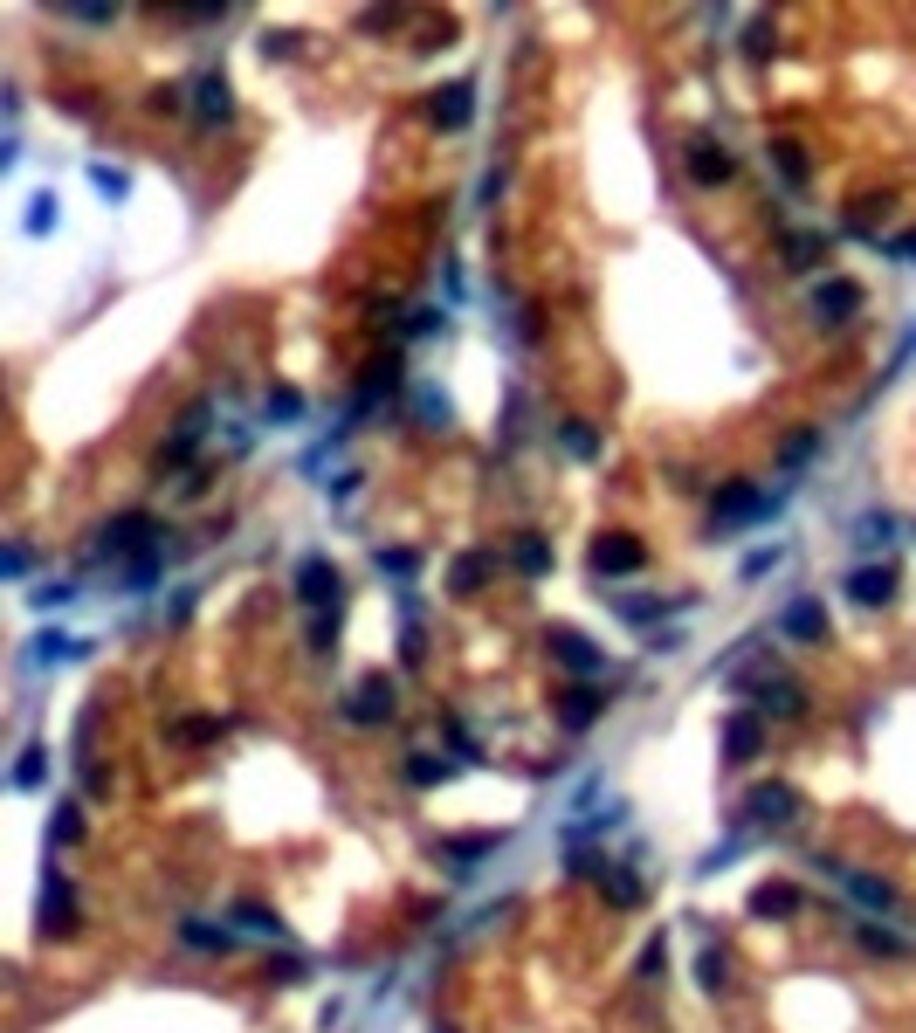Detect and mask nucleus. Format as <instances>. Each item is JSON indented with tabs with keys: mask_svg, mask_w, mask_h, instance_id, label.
<instances>
[{
	"mask_svg": "<svg viewBox=\"0 0 916 1033\" xmlns=\"http://www.w3.org/2000/svg\"><path fill=\"white\" fill-rule=\"evenodd\" d=\"M379 572H414V551H379Z\"/></svg>",
	"mask_w": 916,
	"mask_h": 1033,
	"instance_id": "obj_36",
	"label": "nucleus"
},
{
	"mask_svg": "<svg viewBox=\"0 0 916 1033\" xmlns=\"http://www.w3.org/2000/svg\"><path fill=\"white\" fill-rule=\"evenodd\" d=\"M90 186H97V193H111V200H124V193H131V180H124V173H111V166H90Z\"/></svg>",
	"mask_w": 916,
	"mask_h": 1033,
	"instance_id": "obj_33",
	"label": "nucleus"
},
{
	"mask_svg": "<svg viewBox=\"0 0 916 1033\" xmlns=\"http://www.w3.org/2000/svg\"><path fill=\"white\" fill-rule=\"evenodd\" d=\"M744 813H751L758 827H786V820H793V813H799V792H793V786H758V792H751V806H744Z\"/></svg>",
	"mask_w": 916,
	"mask_h": 1033,
	"instance_id": "obj_3",
	"label": "nucleus"
},
{
	"mask_svg": "<svg viewBox=\"0 0 916 1033\" xmlns=\"http://www.w3.org/2000/svg\"><path fill=\"white\" fill-rule=\"evenodd\" d=\"M193 97H200L193 111H200L207 124H214V118H228V76H200V83H193Z\"/></svg>",
	"mask_w": 916,
	"mask_h": 1033,
	"instance_id": "obj_14",
	"label": "nucleus"
},
{
	"mask_svg": "<svg viewBox=\"0 0 916 1033\" xmlns=\"http://www.w3.org/2000/svg\"><path fill=\"white\" fill-rule=\"evenodd\" d=\"M545 648H551V655H558V662H565L572 675H600V669H607V655H600L593 641H579L572 627H558V634H551Z\"/></svg>",
	"mask_w": 916,
	"mask_h": 1033,
	"instance_id": "obj_2",
	"label": "nucleus"
},
{
	"mask_svg": "<svg viewBox=\"0 0 916 1033\" xmlns=\"http://www.w3.org/2000/svg\"><path fill=\"white\" fill-rule=\"evenodd\" d=\"M717 517H724V524H758V517H772V496L731 483V489H717Z\"/></svg>",
	"mask_w": 916,
	"mask_h": 1033,
	"instance_id": "obj_1",
	"label": "nucleus"
},
{
	"mask_svg": "<svg viewBox=\"0 0 916 1033\" xmlns=\"http://www.w3.org/2000/svg\"><path fill=\"white\" fill-rule=\"evenodd\" d=\"M786 255H793V269H813V262L827 255V235H793V242H786Z\"/></svg>",
	"mask_w": 916,
	"mask_h": 1033,
	"instance_id": "obj_23",
	"label": "nucleus"
},
{
	"mask_svg": "<svg viewBox=\"0 0 916 1033\" xmlns=\"http://www.w3.org/2000/svg\"><path fill=\"white\" fill-rule=\"evenodd\" d=\"M600 889L613 896V910H634V903H641V882H634V875H620L613 861H607V875H600Z\"/></svg>",
	"mask_w": 916,
	"mask_h": 1033,
	"instance_id": "obj_19",
	"label": "nucleus"
},
{
	"mask_svg": "<svg viewBox=\"0 0 916 1033\" xmlns=\"http://www.w3.org/2000/svg\"><path fill=\"white\" fill-rule=\"evenodd\" d=\"M56 228V193H35L28 200V235H49Z\"/></svg>",
	"mask_w": 916,
	"mask_h": 1033,
	"instance_id": "obj_26",
	"label": "nucleus"
},
{
	"mask_svg": "<svg viewBox=\"0 0 916 1033\" xmlns=\"http://www.w3.org/2000/svg\"><path fill=\"white\" fill-rule=\"evenodd\" d=\"M345 717H352V724H379V717H393V689H386V682H366V689L345 703Z\"/></svg>",
	"mask_w": 916,
	"mask_h": 1033,
	"instance_id": "obj_9",
	"label": "nucleus"
},
{
	"mask_svg": "<svg viewBox=\"0 0 916 1033\" xmlns=\"http://www.w3.org/2000/svg\"><path fill=\"white\" fill-rule=\"evenodd\" d=\"M772 166H779V173H786V180H806V159H799V145H793V138H779V145H772Z\"/></svg>",
	"mask_w": 916,
	"mask_h": 1033,
	"instance_id": "obj_25",
	"label": "nucleus"
},
{
	"mask_svg": "<svg viewBox=\"0 0 916 1033\" xmlns=\"http://www.w3.org/2000/svg\"><path fill=\"white\" fill-rule=\"evenodd\" d=\"M772 565H779V545H772V551H751V558H744V572H751V579H758V572H772Z\"/></svg>",
	"mask_w": 916,
	"mask_h": 1033,
	"instance_id": "obj_37",
	"label": "nucleus"
},
{
	"mask_svg": "<svg viewBox=\"0 0 916 1033\" xmlns=\"http://www.w3.org/2000/svg\"><path fill=\"white\" fill-rule=\"evenodd\" d=\"M731 173H737V159L724 145H689V180L696 186H724Z\"/></svg>",
	"mask_w": 916,
	"mask_h": 1033,
	"instance_id": "obj_4",
	"label": "nucleus"
},
{
	"mask_svg": "<svg viewBox=\"0 0 916 1033\" xmlns=\"http://www.w3.org/2000/svg\"><path fill=\"white\" fill-rule=\"evenodd\" d=\"M751 910H758V916H793L799 896H793V889H758V903H751Z\"/></svg>",
	"mask_w": 916,
	"mask_h": 1033,
	"instance_id": "obj_27",
	"label": "nucleus"
},
{
	"mask_svg": "<svg viewBox=\"0 0 916 1033\" xmlns=\"http://www.w3.org/2000/svg\"><path fill=\"white\" fill-rule=\"evenodd\" d=\"M428 111H434V124H441V131H462V124H469V111H476V104H469V83H448V90H434Z\"/></svg>",
	"mask_w": 916,
	"mask_h": 1033,
	"instance_id": "obj_8",
	"label": "nucleus"
},
{
	"mask_svg": "<svg viewBox=\"0 0 916 1033\" xmlns=\"http://www.w3.org/2000/svg\"><path fill=\"white\" fill-rule=\"evenodd\" d=\"M848 593H855L861 607H882V600L896 593V572H889V565H861V572H848Z\"/></svg>",
	"mask_w": 916,
	"mask_h": 1033,
	"instance_id": "obj_7",
	"label": "nucleus"
},
{
	"mask_svg": "<svg viewBox=\"0 0 916 1033\" xmlns=\"http://www.w3.org/2000/svg\"><path fill=\"white\" fill-rule=\"evenodd\" d=\"M235 916H242V923L255 930V937H283V923H276L269 910H235Z\"/></svg>",
	"mask_w": 916,
	"mask_h": 1033,
	"instance_id": "obj_34",
	"label": "nucleus"
},
{
	"mask_svg": "<svg viewBox=\"0 0 916 1033\" xmlns=\"http://www.w3.org/2000/svg\"><path fill=\"white\" fill-rule=\"evenodd\" d=\"M841 882H848V896H855V903H868V910H896V889H889V882L855 875V868H841Z\"/></svg>",
	"mask_w": 916,
	"mask_h": 1033,
	"instance_id": "obj_11",
	"label": "nucleus"
},
{
	"mask_svg": "<svg viewBox=\"0 0 916 1033\" xmlns=\"http://www.w3.org/2000/svg\"><path fill=\"white\" fill-rule=\"evenodd\" d=\"M42 772H49V765H42V751H21V765H14V786L35 792V786H42Z\"/></svg>",
	"mask_w": 916,
	"mask_h": 1033,
	"instance_id": "obj_32",
	"label": "nucleus"
},
{
	"mask_svg": "<svg viewBox=\"0 0 916 1033\" xmlns=\"http://www.w3.org/2000/svg\"><path fill=\"white\" fill-rule=\"evenodd\" d=\"M558 441H565V448H572L579 462H593V455H600V434H593L586 421H565V427H558Z\"/></svg>",
	"mask_w": 916,
	"mask_h": 1033,
	"instance_id": "obj_20",
	"label": "nucleus"
},
{
	"mask_svg": "<svg viewBox=\"0 0 916 1033\" xmlns=\"http://www.w3.org/2000/svg\"><path fill=\"white\" fill-rule=\"evenodd\" d=\"M69 600H76L69 586H42V593H35V607H69Z\"/></svg>",
	"mask_w": 916,
	"mask_h": 1033,
	"instance_id": "obj_38",
	"label": "nucleus"
},
{
	"mask_svg": "<svg viewBox=\"0 0 916 1033\" xmlns=\"http://www.w3.org/2000/svg\"><path fill=\"white\" fill-rule=\"evenodd\" d=\"M779 634H793V641H827V613H820V600H793V607L779 613Z\"/></svg>",
	"mask_w": 916,
	"mask_h": 1033,
	"instance_id": "obj_6",
	"label": "nucleus"
},
{
	"mask_svg": "<svg viewBox=\"0 0 916 1033\" xmlns=\"http://www.w3.org/2000/svg\"><path fill=\"white\" fill-rule=\"evenodd\" d=\"M889 538H896V517H861V524H855V545H861V551L889 545Z\"/></svg>",
	"mask_w": 916,
	"mask_h": 1033,
	"instance_id": "obj_21",
	"label": "nucleus"
},
{
	"mask_svg": "<svg viewBox=\"0 0 916 1033\" xmlns=\"http://www.w3.org/2000/svg\"><path fill=\"white\" fill-rule=\"evenodd\" d=\"M558 717H565V730H586V724H593V717H600V696H593V689H572Z\"/></svg>",
	"mask_w": 916,
	"mask_h": 1033,
	"instance_id": "obj_18",
	"label": "nucleus"
},
{
	"mask_svg": "<svg viewBox=\"0 0 916 1033\" xmlns=\"http://www.w3.org/2000/svg\"><path fill=\"white\" fill-rule=\"evenodd\" d=\"M434 1033H448V1027H434Z\"/></svg>",
	"mask_w": 916,
	"mask_h": 1033,
	"instance_id": "obj_39",
	"label": "nucleus"
},
{
	"mask_svg": "<svg viewBox=\"0 0 916 1033\" xmlns=\"http://www.w3.org/2000/svg\"><path fill=\"white\" fill-rule=\"evenodd\" d=\"M517 565H524L531 579H538V572H551V545H545V538H517Z\"/></svg>",
	"mask_w": 916,
	"mask_h": 1033,
	"instance_id": "obj_22",
	"label": "nucleus"
},
{
	"mask_svg": "<svg viewBox=\"0 0 916 1033\" xmlns=\"http://www.w3.org/2000/svg\"><path fill=\"white\" fill-rule=\"evenodd\" d=\"M180 937H186V944H200V951H228V944H235L228 930H207V923H180Z\"/></svg>",
	"mask_w": 916,
	"mask_h": 1033,
	"instance_id": "obj_28",
	"label": "nucleus"
},
{
	"mask_svg": "<svg viewBox=\"0 0 916 1033\" xmlns=\"http://www.w3.org/2000/svg\"><path fill=\"white\" fill-rule=\"evenodd\" d=\"M489 572H496V558H489V551H469V558H455V593H476Z\"/></svg>",
	"mask_w": 916,
	"mask_h": 1033,
	"instance_id": "obj_16",
	"label": "nucleus"
},
{
	"mask_svg": "<svg viewBox=\"0 0 916 1033\" xmlns=\"http://www.w3.org/2000/svg\"><path fill=\"white\" fill-rule=\"evenodd\" d=\"M724 751H731V765H751L758 758V717H731L724 724Z\"/></svg>",
	"mask_w": 916,
	"mask_h": 1033,
	"instance_id": "obj_12",
	"label": "nucleus"
},
{
	"mask_svg": "<svg viewBox=\"0 0 916 1033\" xmlns=\"http://www.w3.org/2000/svg\"><path fill=\"white\" fill-rule=\"evenodd\" d=\"M297 414H304V400H297L290 386H276V393H269V421H297Z\"/></svg>",
	"mask_w": 916,
	"mask_h": 1033,
	"instance_id": "obj_31",
	"label": "nucleus"
},
{
	"mask_svg": "<svg viewBox=\"0 0 916 1033\" xmlns=\"http://www.w3.org/2000/svg\"><path fill=\"white\" fill-rule=\"evenodd\" d=\"M407 779H414V786H441V779H448V758H428V751H414Z\"/></svg>",
	"mask_w": 916,
	"mask_h": 1033,
	"instance_id": "obj_24",
	"label": "nucleus"
},
{
	"mask_svg": "<svg viewBox=\"0 0 916 1033\" xmlns=\"http://www.w3.org/2000/svg\"><path fill=\"white\" fill-rule=\"evenodd\" d=\"M758 703H765V710H779V717H799V710H806V689H799V682H765V689H758Z\"/></svg>",
	"mask_w": 916,
	"mask_h": 1033,
	"instance_id": "obj_15",
	"label": "nucleus"
},
{
	"mask_svg": "<svg viewBox=\"0 0 916 1033\" xmlns=\"http://www.w3.org/2000/svg\"><path fill=\"white\" fill-rule=\"evenodd\" d=\"M696 978L717 992V985H724V958H717V951H703V958H696Z\"/></svg>",
	"mask_w": 916,
	"mask_h": 1033,
	"instance_id": "obj_35",
	"label": "nucleus"
},
{
	"mask_svg": "<svg viewBox=\"0 0 916 1033\" xmlns=\"http://www.w3.org/2000/svg\"><path fill=\"white\" fill-rule=\"evenodd\" d=\"M641 565V545L634 538H600L593 545V572H634Z\"/></svg>",
	"mask_w": 916,
	"mask_h": 1033,
	"instance_id": "obj_10",
	"label": "nucleus"
},
{
	"mask_svg": "<svg viewBox=\"0 0 916 1033\" xmlns=\"http://www.w3.org/2000/svg\"><path fill=\"white\" fill-rule=\"evenodd\" d=\"M813 310H820V317H834V324H841V317H855V310H861V290H855V283H827V290H820V297H813Z\"/></svg>",
	"mask_w": 916,
	"mask_h": 1033,
	"instance_id": "obj_13",
	"label": "nucleus"
},
{
	"mask_svg": "<svg viewBox=\"0 0 916 1033\" xmlns=\"http://www.w3.org/2000/svg\"><path fill=\"white\" fill-rule=\"evenodd\" d=\"M496 848V834H469V841H448V861H483Z\"/></svg>",
	"mask_w": 916,
	"mask_h": 1033,
	"instance_id": "obj_29",
	"label": "nucleus"
},
{
	"mask_svg": "<svg viewBox=\"0 0 916 1033\" xmlns=\"http://www.w3.org/2000/svg\"><path fill=\"white\" fill-rule=\"evenodd\" d=\"M138 538H152V517H118V524L104 531V551H131Z\"/></svg>",
	"mask_w": 916,
	"mask_h": 1033,
	"instance_id": "obj_17",
	"label": "nucleus"
},
{
	"mask_svg": "<svg viewBox=\"0 0 916 1033\" xmlns=\"http://www.w3.org/2000/svg\"><path fill=\"white\" fill-rule=\"evenodd\" d=\"M69 655H76V641H62V634H42V641H35V662H42V669H49V662H69Z\"/></svg>",
	"mask_w": 916,
	"mask_h": 1033,
	"instance_id": "obj_30",
	"label": "nucleus"
},
{
	"mask_svg": "<svg viewBox=\"0 0 916 1033\" xmlns=\"http://www.w3.org/2000/svg\"><path fill=\"white\" fill-rule=\"evenodd\" d=\"M297 600H304V607H324V600H338V572H331L324 558H304V565H297Z\"/></svg>",
	"mask_w": 916,
	"mask_h": 1033,
	"instance_id": "obj_5",
	"label": "nucleus"
}]
</instances>
